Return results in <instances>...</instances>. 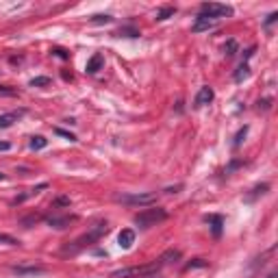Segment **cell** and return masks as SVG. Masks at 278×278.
<instances>
[{
  "label": "cell",
  "mask_w": 278,
  "mask_h": 278,
  "mask_svg": "<svg viewBox=\"0 0 278 278\" xmlns=\"http://www.w3.org/2000/svg\"><path fill=\"white\" fill-rule=\"evenodd\" d=\"M46 85H50V78L48 76H37L31 81V87H46Z\"/></svg>",
  "instance_id": "14"
},
{
  "label": "cell",
  "mask_w": 278,
  "mask_h": 278,
  "mask_svg": "<svg viewBox=\"0 0 278 278\" xmlns=\"http://www.w3.org/2000/svg\"><path fill=\"white\" fill-rule=\"evenodd\" d=\"M0 180H4V174L2 172H0Z\"/></svg>",
  "instance_id": "25"
},
{
  "label": "cell",
  "mask_w": 278,
  "mask_h": 278,
  "mask_svg": "<svg viewBox=\"0 0 278 278\" xmlns=\"http://www.w3.org/2000/svg\"><path fill=\"white\" fill-rule=\"evenodd\" d=\"M94 22H111V16H94Z\"/></svg>",
  "instance_id": "20"
},
{
  "label": "cell",
  "mask_w": 278,
  "mask_h": 278,
  "mask_svg": "<svg viewBox=\"0 0 278 278\" xmlns=\"http://www.w3.org/2000/svg\"><path fill=\"white\" fill-rule=\"evenodd\" d=\"M213 96H215V94H213V89H211V87H202V89L200 91H198V96H196V103H193V104H196V106H205V104H211L213 103Z\"/></svg>",
  "instance_id": "7"
},
{
  "label": "cell",
  "mask_w": 278,
  "mask_h": 278,
  "mask_svg": "<svg viewBox=\"0 0 278 278\" xmlns=\"http://www.w3.org/2000/svg\"><path fill=\"white\" fill-rule=\"evenodd\" d=\"M54 133H57V135H61V137H66L68 141H76V137L72 135V133H68V131H63V128H54Z\"/></svg>",
  "instance_id": "18"
},
{
  "label": "cell",
  "mask_w": 278,
  "mask_h": 278,
  "mask_svg": "<svg viewBox=\"0 0 278 278\" xmlns=\"http://www.w3.org/2000/svg\"><path fill=\"white\" fill-rule=\"evenodd\" d=\"M245 133H248V128H245V126H243L242 131L237 133V139H235V148H237V146H242V139L245 137Z\"/></svg>",
  "instance_id": "19"
},
{
  "label": "cell",
  "mask_w": 278,
  "mask_h": 278,
  "mask_svg": "<svg viewBox=\"0 0 278 278\" xmlns=\"http://www.w3.org/2000/svg\"><path fill=\"white\" fill-rule=\"evenodd\" d=\"M233 16V7H228V4H217V2H205L200 7V13H198V17H205V20H222V17H230Z\"/></svg>",
  "instance_id": "2"
},
{
  "label": "cell",
  "mask_w": 278,
  "mask_h": 278,
  "mask_svg": "<svg viewBox=\"0 0 278 278\" xmlns=\"http://www.w3.org/2000/svg\"><path fill=\"white\" fill-rule=\"evenodd\" d=\"M103 66H104V57H103L100 52H96L94 57L87 61V68H85V70H87V74H96Z\"/></svg>",
  "instance_id": "9"
},
{
  "label": "cell",
  "mask_w": 278,
  "mask_h": 278,
  "mask_svg": "<svg viewBox=\"0 0 278 278\" xmlns=\"http://www.w3.org/2000/svg\"><path fill=\"white\" fill-rule=\"evenodd\" d=\"M248 74H250L248 63H242V66H239V70H237V72H235V81H237V83H242L243 78H248Z\"/></svg>",
  "instance_id": "12"
},
{
  "label": "cell",
  "mask_w": 278,
  "mask_h": 278,
  "mask_svg": "<svg viewBox=\"0 0 278 278\" xmlns=\"http://www.w3.org/2000/svg\"><path fill=\"white\" fill-rule=\"evenodd\" d=\"M159 272V265H143V267H126V270H118L113 272V278H143V276H152Z\"/></svg>",
  "instance_id": "4"
},
{
  "label": "cell",
  "mask_w": 278,
  "mask_h": 278,
  "mask_svg": "<svg viewBox=\"0 0 278 278\" xmlns=\"http://www.w3.org/2000/svg\"><path fill=\"white\" fill-rule=\"evenodd\" d=\"M168 217V213H165V208H143L141 213H137L135 215V224L139 226V228H150V226H156L161 224V222Z\"/></svg>",
  "instance_id": "1"
},
{
  "label": "cell",
  "mask_w": 278,
  "mask_h": 278,
  "mask_svg": "<svg viewBox=\"0 0 278 278\" xmlns=\"http://www.w3.org/2000/svg\"><path fill=\"white\" fill-rule=\"evenodd\" d=\"M211 230H213V235H215V237H220L222 235V217L220 215H213L211 217Z\"/></svg>",
  "instance_id": "13"
},
{
  "label": "cell",
  "mask_w": 278,
  "mask_h": 278,
  "mask_svg": "<svg viewBox=\"0 0 278 278\" xmlns=\"http://www.w3.org/2000/svg\"><path fill=\"white\" fill-rule=\"evenodd\" d=\"M276 17H278V16H276V13H272V16H270V17H267V20H265V26H270V24H272V22H274V20H276Z\"/></svg>",
  "instance_id": "23"
},
{
  "label": "cell",
  "mask_w": 278,
  "mask_h": 278,
  "mask_svg": "<svg viewBox=\"0 0 278 278\" xmlns=\"http://www.w3.org/2000/svg\"><path fill=\"white\" fill-rule=\"evenodd\" d=\"M46 146H48V141H46V137H41V135L31 137V148H33V150H44Z\"/></svg>",
  "instance_id": "11"
},
{
  "label": "cell",
  "mask_w": 278,
  "mask_h": 278,
  "mask_svg": "<svg viewBox=\"0 0 278 278\" xmlns=\"http://www.w3.org/2000/svg\"><path fill=\"white\" fill-rule=\"evenodd\" d=\"M133 243H135V230L133 228H122L118 235V245L122 250H131Z\"/></svg>",
  "instance_id": "6"
},
{
  "label": "cell",
  "mask_w": 278,
  "mask_h": 278,
  "mask_svg": "<svg viewBox=\"0 0 278 278\" xmlns=\"http://www.w3.org/2000/svg\"><path fill=\"white\" fill-rule=\"evenodd\" d=\"M106 230H109V224H106V222H100V224L96 226V228L91 230L89 235H85V237L76 239V242H74V245H72V248H70V252H76L78 248H83V245H89L91 242H98V239L103 237V235L106 233Z\"/></svg>",
  "instance_id": "5"
},
{
  "label": "cell",
  "mask_w": 278,
  "mask_h": 278,
  "mask_svg": "<svg viewBox=\"0 0 278 278\" xmlns=\"http://www.w3.org/2000/svg\"><path fill=\"white\" fill-rule=\"evenodd\" d=\"M9 148H11L9 143H2V141H0V150H9Z\"/></svg>",
  "instance_id": "24"
},
{
  "label": "cell",
  "mask_w": 278,
  "mask_h": 278,
  "mask_svg": "<svg viewBox=\"0 0 278 278\" xmlns=\"http://www.w3.org/2000/svg\"><path fill=\"white\" fill-rule=\"evenodd\" d=\"M226 50H228L226 54H228V57H233V54H235V41H228V48H226Z\"/></svg>",
  "instance_id": "21"
},
{
  "label": "cell",
  "mask_w": 278,
  "mask_h": 278,
  "mask_svg": "<svg viewBox=\"0 0 278 278\" xmlns=\"http://www.w3.org/2000/svg\"><path fill=\"white\" fill-rule=\"evenodd\" d=\"M115 200L126 207H150L152 202H156V193H122Z\"/></svg>",
  "instance_id": "3"
},
{
  "label": "cell",
  "mask_w": 278,
  "mask_h": 278,
  "mask_svg": "<svg viewBox=\"0 0 278 278\" xmlns=\"http://www.w3.org/2000/svg\"><path fill=\"white\" fill-rule=\"evenodd\" d=\"M22 115H24V111H11V113L0 115V128H9L13 122H17Z\"/></svg>",
  "instance_id": "8"
},
{
  "label": "cell",
  "mask_w": 278,
  "mask_h": 278,
  "mask_svg": "<svg viewBox=\"0 0 278 278\" xmlns=\"http://www.w3.org/2000/svg\"><path fill=\"white\" fill-rule=\"evenodd\" d=\"M215 24H217V22H213V20H205V17H196V22H193L191 31H193V33H202V31L213 29Z\"/></svg>",
  "instance_id": "10"
},
{
  "label": "cell",
  "mask_w": 278,
  "mask_h": 278,
  "mask_svg": "<svg viewBox=\"0 0 278 278\" xmlns=\"http://www.w3.org/2000/svg\"><path fill=\"white\" fill-rule=\"evenodd\" d=\"M0 243H7V245H17L20 242H17L16 237H11V235H0Z\"/></svg>",
  "instance_id": "17"
},
{
  "label": "cell",
  "mask_w": 278,
  "mask_h": 278,
  "mask_svg": "<svg viewBox=\"0 0 278 278\" xmlns=\"http://www.w3.org/2000/svg\"><path fill=\"white\" fill-rule=\"evenodd\" d=\"M176 13V9L174 7H165V9H161L159 11V16H156V20H168L170 16H174Z\"/></svg>",
  "instance_id": "15"
},
{
  "label": "cell",
  "mask_w": 278,
  "mask_h": 278,
  "mask_svg": "<svg viewBox=\"0 0 278 278\" xmlns=\"http://www.w3.org/2000/svg\"><path fill=\"white\" fill-rule=\"evenodd\" d=\"M0 94H4V96H13L16 91H13V89H7V87H0Z\"/></svg>",
  "instance_id": "22"
},
{
  "label": "cell",
  "mask_w": 278,
  "mask_h": 278,
  "mask_svg": "<svg viewBox=\"0 0 278 278\" xmlns=\"http://www.w3.org/2000/svg\"><path fill=\"white\" fill-rule=\"evenodd\" d=\"M17 274H37V272H41V267H16Z\"/></svg>",
  "instance_id": "16"
}]
</instances>
